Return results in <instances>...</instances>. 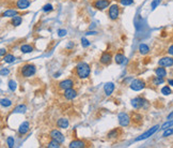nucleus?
<instances>
[{"mask_svg":"<svg viewBox=\"0 0 173 148\" xmlns=\"http://www.w3.org/2000/svg\"><path fill=\"white\" fill-rule=\"evenodd\" d=\"M91 68L87 62H79L75 68L76 76L80 79H85L90 76Z\"/></svg>","mask_w":173,"mask_h":148,"instance_id":"obj_1","label":"nucleus"},{"mask_svg":"<svg viewBox=\"0 0 173 148\" xmlns=\"http://www.w3.org/2000/svg\"><path fill=\"white\" fill-rule=\"evenodd\" d=\"M19 72H20V76L25 77V79H28V77L33 76L34 74L37 73V68H35L34 64L27 63L20 68Z\"/></svg>","mask_w":173,"mask_h":148,"instance_id":"obj_2","label":"nucleus"},{"mask_svg":"<svg viewBox=\"0 0 173 148\" xmlns=\"http://www.w3.org/2000/svg\"><path fill=\"white\" fill-rule=\"evenodd\" d=\"M146 86L145 82L143 79H132L130 82V84H129V87L132 90L134 91H140L142 89H144Z\"/></svg>","mask_w":173,"mask_h":148,"instance_id":"obj_3","label":"nucleus"},{"mask_svg":"<svg viewBox=\"0 0 173 148\" xmlns=\"http://www.w3.org/2000/svg\"><path fill=\"white\" fill-rule=\"evenodd\" d=\"M132 106L134 107L135 109H144L146 106L149 105L148 101H146L145 99L141 98V97H137V98L133 99L132 100Z\"/></svg>","mask_w":173,"mask_h":148,"instance_id":"obj_4","label":"nucleus"},{"mask_svg":"<svg viewBox=\"0 0 173 148\" xmlns=\"http://www.w3.org/2000/svg\"><path fill=\"white\" fill-rule=\"evenodd\" d=\"M118 120H119V123L121 127H128L130 121H132V118H130V116L127 113L121 112L118 115Z\"/></svg>","mask_w":173,"mask_h":148,"instance_id":"obj_5","label":"nucleus"},{"mask_svg":"<svg viewBox=\"0 0 173 148\" xmlns=\"http://www.w3.org/2000/svg\"><path fill=\"white\" fill-rule=\"evenodd\" d=\"M92 7L98 11H104L110 7V0H95L92 2Z\"/></svg>","mask_w":173,"mask_h":148,"instance_id":"obj_6","label":"nucleus"},{"mask_svg":"<svg viewBox=\"0 0 173 148\" xmlns=\"http://www.w3.org/2000/svg\"><path fill=\"white\" fill-rule=\"evenodd\" d=\"M159 129V126L158 125H156V126L152 127L150 130H148L146 132H144V133H142L141 135H139L138 137L135 138V142H140V141H143V140H146V138H149L150 136L153 135L155 132H157V130Z\"/></svg>","mask_w":173,"mask_h":148,"instance_id":"obj_7","label":"nucleus"},{"mask_svg":"<svg viewBox=\"0 0 173 148\" xmlns=\"http://www.w3.org/2000/svg\"><path fill=\"white\" fill-rule=\"evenodd\" d=\"M120 15V7L118 5H112L108 10V16L111 20H117Z\"/></svg>","mask_w":173,"mask_h":148,"instance_id":"obj_8","label":"nucleus"},{"mask_svg":"<svg viewBox=\"0 0 173 148\" xmlns=\"http://www.w3.org/2000/svg\"><path fill=\"white\" fill-rule=\"evenodd\" d=\"M49 137L54 138L56 141H58L59 143L63 144L64 141H65V137H64V134L62 133L61 131L58 130V129H54V130H51L49 132Z\"/></svg>","mask_w":173,"mask_h":148,"instance_id":"obj_9","label":"nucleus"},{"mask_svg":"<svg viewBox=\"0 0 173 148\" xmlns=\"http://www.w3.org/2000/svg\"><path fill=\"white\" fill-rule=\"evenodd\" d=\"M100 63L104 64V66H109L112 61V55L108 52H104L102 55H100Z\"/></svg>","mask_w":173,"mask_h":148,"instance_id":"obj_10","label":"nucleus"},{"mask_svg":"<svg viewBox=\"0 0 173 148\" xmlns=\"http://www.w3.org/2000/svg\"><path fill=\"white\" fill-rule=\"evenodd\" d=\"M59 88L62 89V90H66V89L73 88L74 87V81L72 79H66L64 81L60 82L58 84Z\"/></svg>","mask_w":173,"mask_h":148,"instance_id":"obj_11","label":"nucleus"},{"mask_svg":"<svg viewBox=\"0 0 173 148\" xmlns=\"http://www.w3.org/2000/svg\"><path fill=\"white\" fill-rule=\"evenodd\" d=\"M158 64L161 66V67L168 68V67H172L173 66V58L172 57H163L158 60Z\"/></svg>","mask_w":173,"mask_h":148,"instance_id":"obj_12","label":"nucleus"},{"mask_svg":"<svg viewBox=\"0 0 173 148\" xmlns=\"http://www.w3.org/2000/svg\"><path fill=\"white\" fill-rule=\"evenodd\" d=\"M63 97L66 99V100L71 101V100H74V99L77 97V91H76L74 88L66 89V90H64V92H63Z\"/></svg>","mask_w":173,"mask_h":148,"instance_id":"obj_13","label":"nucleus"},{"mask_svg":"<svg viewBox=\"0 0 173 148\" xmlns=\"http://www.w3.org/2000/svg\"><path fill=\"white\" fill-rule=\"evenodd\" d=\"M30 0H17L15 2V7L18 10H27L28 8L30 7Z\"/></svg>","mask_w":173,"mask_h":148,"instance_id":"obj_14","label":"nucleus"},{"mask_svg":"<svg viewBox=\"0 0 173 148\" xmlns=\"http://www.w3.org/2000/svg\"><path fill=\"white\" fill-rule=\"evenodd\" d=\"M87 146V143L82 140H74L70 143L68 147L70 148H85Z\"/></svg>","mask_w":173,"mask_h":148,"instance_id":"obj_15","label":"nucleus"},{"mask_svg":"<svg viewBox=\"0 0 173 148\" xmlns=\"http://www.w3.org/2000/svg\"><path fill=\"white\" fill-rule=\"evenodd\" d=\"M29 129H30V123L28 121H24V122L20 123L19 128H18V133L20 135H25L29 131Z\"/></svg>","mask_w":173,"mask_h":148,"instance_id":"obj_16","label":"nucleus"},{"mask_svg":"<svg viewBox=\"0 0 173 148\" xmlns=\"http://www.w3.org/2000/svg\"><path fill=\"white\" fill-rule=\"evenodd\" d=\"M115 84L113 83H111V82H109V83H107V84H105V86H104V92H105V94L107 97L111 96L112 92L115 91Z\"/></svg>","mask_w":173,"mask_h":148,"instance_id":"obj_17","label":"nucleus"},{"mask_svg":"<svg viewBox=\"0 0 173 148\" xmlns=\"http://www.w3.org/2000/svg\"><path fill=\"white\" fill-rule=\"evenodd\" d=\"M68 126H70V121H68V119L64 118V117L59 118L57 120V127L59 129H67Z\"/></svg>","mask_w":173,"mask_h":148,"instance_id":"obj_18","label":"nucleus"},{"mask_svg":"<svg viewBox=\"0 0 173 148\" xmlns=\"http://www.w3.org/2000/svg\"><path fill=\"white\" fill-rule=\"evenodd\" d=\"M121 133H122L121 129H119V128L112 129L109 133L107 134V137L109 138V140H115V138H118L120 135H121Z\"/></svg>","mask_w":173,"mask_h":148,"instance_id":"obj_19","label":"nucleus"},{"mask_svg":"<svg viewBox=\"0 0 173 148\" xmlns=\"http://www.w3.org/2000/svg\"><path fill=\"white\" fill-rule=\"evenodd\" d=\"M155 74H156V76H159V77H163V79H165V77L167 76V70L165 69V67H161V66H159L158 68H156V69H155Z\"/></svg>","mask_w":173,"mask_h":148,"instance_id":"obj_20","label":"nucleus"},{"mask_svg":"<svg viewBox=\"0 0 173 148\" xmlns=\"http://www.w3.org/2000/svg\"><path fill=\"white\" fill-rule=\"evenodd\" d=\"M16 15H18V12H17L16 10H14V9H9V10L4 11V12L2 13V17H14Z\"/></svg>","mask_w":173,"mask_h":148,"instance_id":"obj_21","label":"nucleus"},{"mask_svg":"<svg viewBox=\"0 0 173 148\" xmlns=\"http://www.w3.org/2000/svg\"><path fill=\"white\" fill-rule=\"evenodd\" d=\"M20 52L22 54H29V53L33 52V46L31 44H22L20 46Z\"/></svg>","mask_w":173,"mask_h":148,"instance_id":"obj_22","label":"nucleus"},{"mask_svg":"<svg viewBox=\"0 0 173 148\" xmlns=\"http://www.w3.org/2000/svg\"><path fill=\"white\" fill-rule=\"evenodd\" d=\"M115 63H117V64H122L123 62L125 61L124 54H123L122 52L117 53V54H115Z\"/></svg>","mask_w":173,"mask_h":148,"instance_id":"obj_23","label":"nucleus"},{"mask_svg":"<svg viewBox=\"0 0 173 148\" xmlns=\"http://www.w3.org/2000/svg\"><path fill=\"white\" fill-rule=\"evenodd\" d=\"M130 118H132L133 123H135V125H140V123L142 122V120H141V119H142L141 115H140V114H138V113L132 114Z\"/></svg>","mask_w":173,"mask_h":148,"instance_id":"obj_24","label":"nucleus"},{"mask_svg":"<svg viewBox=\"0 0 173 148\" xmlns=\"http://www.w3.org/2000/svg\"><path fill=\"white\" fill-rule=\"evenodd\" d=\"M150 47H149V45H146V44H144V43H141V44L139 45V53L141 55H148L150 53Z\"/></svg>","mask_w":173,"mask_h":148,"instance_id":"obj_25","label":"nucleus"},{"mask_svg":"<svg viewBox=\"0 0 173 148\" xmlns=\"http://www.w3.org/2000/svg\"><path fill=\"white\" fill-rule=\"evenodd\" d=\"M22 22V17L20 15H16L14 17H12V20H11V24L14 26V27H17V26H19Z\"/></svg>","mask_w":173,"mask_h":148,"instance_id":"obj_26","label":"nucleus"},{"mask_svg":"<svg viewBox=\"0 0 173 148\" xmlns=\"http://www.w3.org/2000/svg\"><path fill=\"white\" fill-rule=\"evenodd\" d=\"M15 56L14 55H12V54H5L4 56H3V61L5 62V63H12V62H14L15 61Z\"/></svg>","mask_w":173,"mask_h":148,"instance_id":"obj_27","label":"nucleus"},{"mask_svg":"<svg viewBox=\"0 0 173 148\" xmlns=\"http://www.w3.org/2000/svg\"><path fill=\"white\" fill-rule=\"evenodd\" d=\"M26 111H27V106H26V104H20V105H18L15 107L14 111H13V113L25 114L26 113Z\"/></svg>","mask_w":173,"mask_h":148,"instance_id":"obj_28","label":"nucleus"},{"mask_svg":"<svg viewBox=\"0 0 173 148\" xmlns=\"http://www.w3.org/2000/svg\"><path fill=\"white\" fill-rule=\"evenodd\" d=\"M60 145H61V143H59L58 141H56V140H54V138L51 137H50V141L47 143V147L49 148H59Z\"/></svg>","mask_w":173,"mask_h":148,"instance_id":"obj_29","label":"nucleus"},{"mask_svg":"<svg viewBox=\"0 0 173 148\" xmlns=\"http://www.w3.org/2000/svg\"><path fill=\"white\" fill-rule=\"evenodd\" d=\"M152 83H153L154 86H159V85L163 84L165 83V79L163 77H159V76H155L152 79Z\"/></svg>","mask_w":173,"mask_h":148,"instance_id":"obj_30","label":"nucleus"},{"mask_svg":"<svg viewBox=\"0 0 173 148\" xmlns=\"http://www.w3.org/2000/svg\"><path fill=\"white\" fill-rule=\"evenodd\" d=\"M1 106H3V107H10L11 105L13 104V102L11 101L10 99H7V98H2L1 99Z\"/></svg>","mask_w":173,"mask_h":148,"instance_id":"obj_31","label":"nucleus"},{"mask_svg":"<svg viewBox=\"0 0 173 148\" xmlns=\"http://www.w3.org/2000/svg\"><path fill=\"white\" fill-rule=\"evenodd\" d=\"M161 94H163V96H169V94H172V90H171L170 86H163V88H161Z\"/></svg>","mask_w":173,"mask_h":148,"instance_id":"obj_32","label":"nucleus"},{"mask_svg":"<svg viewBox=\"0 0 173 148\" xmlns=\"http://www.w3.org/2000/svg\"><path fill=\"white\" fill-rule=\"evenodd\" d=\"M172 127H173V120H171V119H170V120L166 121L163 125H161L160 129H161V130H166V129L172 128Z\"/></svg>","mask_w":173,"mask_h":148,"instance_id":"obj_33","label":"nucleus"},{"mask_svg":"<svg viewBox=\"0 0 173 148\" xmlns=\"http://www.w3.org/2000/svg\"><path fill=\"white\" fill-rule=\"evenodd\" d=\"M7 85H9V89H10L11 91H15V90H16L17 86H16V82H15L14 79H10L9 83H7Z\"/></svg>","mask_w":173,"mask_h":148,"instance_id":"obj_34","label":"nucleus"},{"mask_svg":"<svg viewBox=\"0 0 173 148\" xmlns=\"http://www.w3.org/2000/svg\"><path fill=\"white\" fill-rule=\"evenodd\" d=\"M7 147H10V148L14 147V145H15L14 137H12V136H7Z\"/></svg>","mask_w":173,"mask_h":148,"instance_id":"obj_35","label":"nucleus"},{"mask_svg":"<svg viewBox=\"0 0 173 148\" xmlns=\"http://www.w3.org/2000/svg\"><path fill=\"white\" fill-rule=\"evenodd\" d=\"M172 134H173V128L166 129L165 132L163 133V137H168V136H171Z\"/></svg>","mask_w":173,"mask_h":148,"instance_id":"obj_36","label":"nucleus"},{"mask_svg":"<svg viewBox=\"0 0 173 148\" xmlns=\"http://www.w3.org/2000/svg\"><path fill=\"white\" fill-rule=\"evenodd\" d=\"M161 2V0H153L151 3V8H152V10H155L157 7H158L159 5H160Z\"/></svg>","mask_w":173,"mask_h":148,"instance_id":"obj_37","label":"nucleus"},{"mask_svg":"<svg viewBox=\"0 0 173 148\" xmlns=\"http://www.w3.org/2000/svg\"><path fill=\"white\" fill-rule=\"evenodd\" d=\"M119 2L122 5H130L134 3V0H119Z\"/></svg>","mask_w":173,"mask_h":148,"instance_id":"obj_38","label":"nucleus"},{"mask_svg":"<svg viewBox=\"0 0 173 148\" xmlns=\"http://www.w3.org/2000/svg\"><path fill=\"white\" fill-rule=\"evenodd\" d=\"M54 10V8H52V5H45L44 7H43V11H44V12H50V11H52Z\"/></svg>","mask_w":173,"mask_h":148,"instance_id":"obj_39","label":"nucleus"},{"mask_svg":"<svg viewBox=\"0 0 173 148\" xmlns=\"http://www.w3.org/2000/svg\"><path fill=\"white\" fill-rule=\"evenodd\" d=\"M81 45H82V47H88L90 46V42L85 38H81Z\"/></svg>","mask_w":173,"mask_h":148,"instance_id":"obj_40","label":"nucleus"},{"mask_svg":"<svg viewBox=\"0 0 173 148\" xmlns=\"http://www.w3.org/2000/svg\"><path fill=\"white\" fill-rule=\"evenodd\" d=\"M66 35H67V31H66L65 29H59V30H58V35H59L60 38L65 37Z\"/></svg>","mask_w":173,"mask_h":148,"instance_id":"obj_41","label":"nucleus"},{"mask_svg":"<svg viewBox=\"0 0 173 148\" xmlns=\"http://www.w3.org/2000/svg\"><path fill=\"white\" fill-rule=\"evenodd\" d=\"M9 73H10V71H9V69H7V68H2V69H1V76H5V75H7Z\"/></svg>","mask_w":173,"mask_h":148,"instance_id":"obj_42","label":"nucleus"},{"mask_svg":"<svg viewBox=\"0 0 173 148\" xmlns=\"http://www.w3.org/2000/svg\"><path fill=\"white\" fill-rule=\"evenodd\" d=\"M167 52H168V54H169V55L173 56V44L169 46V48H168V51H167Z\"/></svg>","mask_w":173,"mask_h":148,"instance_id":"obj_43","label":"nucleus"},{"mask_svg":"<svg viewBox=\"0 0 173 148\" xmlns=\"http://www.w3.org/2000/svg\"><path fill=\"white\" fill-rule=\"evenodd\" d=\"M0 51H1V52H0V54H1V56H4V54H7V49L4 48V47H2V48L0 49Z\"/></svg>","mask_w":173,"mask_h":148,"instance_id":"obj_44","label":"nucleus"},{"mask_svg":"<svg viewBox=\"0 0 173 148\" xmlns=\"http://www.w3.org/2000/svg\"><path fill=\"white\" fill-rule=\"evenodd\" d=\"M85 35H97V32H96V31H88L87 33H85Z\"/></svg>","mask_w":173,"mask_h":148,"instance_id":"obj_45","label":"nucleus"},{"mask_svg":"<svg viewBox=\"0 0 173 148\" xmlns=\"http://www.w3.org/2000/svg\"><path fill=\"white\" fill-rule=\"evenodd\" d=\"M167 119H168V120H170V119H173V112H171V113L169 114L168 117H167Z\"/></svg>","mask_w":173,"mask_h":148,"instance_id":"obj_46","label":"nucleus"},{"mask_svg":"<svg viewBox=\"0 0 173 148\" xmlns=\"http://www.w3.org/2000/svg\"><path fill=\"white\" fill-rule=\"evenodd\" d=\"M74 46V42H70L67 45H66V48H71V47Z\"/></svg>","mask_w":173,"mask_h":148,"instance_id":"obj_47","label":"nucleus"},{"mask_svg":"<svg viewBox=\"0 0 173 148\" xmlns=\"http://www.w3.org/2000/svg\"><path fill=\"white\" fill-rule=\"evenodd\" d=\"M168 84L170 85V86H173V79H168Z\"/></svg>","mask_w":173,"mask_h":148,"instance_id":"obj_48","label":"nucleus"}]
</instances>
